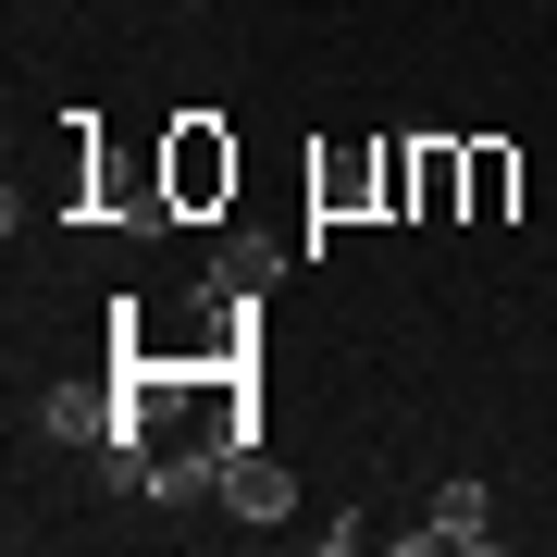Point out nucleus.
I'll return each instance as SVG.
<instances>
[{
	"label": "nucleus",
	"instance_id": "1",
	"mask_svg": "<svg viewBox=\"0 0 557 557\" xmlns=\"http://www.w3.org/2000/svg\"><path fill=\"white\" fill-rule=\"evenodd\" d=\"M161 199H174V211H223V199H236V137H223L211 112L161 124Z\"/></svg>",
	"mask_w": 557,
	"mask_h": 557
},
{
	"label": "nucleus",
	"instance_id": "2",
	"mask_svg": "<svg viewBox=\"0 0 557 557\" xmlns=\"http://www.w3.org/2000/svg\"><path fill=\"white\" fill-rule=\"evenodd\" d=\"M211 496H223V520H236V533H273V520H298V483H285V458H273V446H223Z\"/></svg>",
	"mask_w": 557,
	"mask_h": 557
},
{
	"label": "nucleus",
	"instance_id": "3",
	"mask_svg": "<svg viewBox=\"0 0 557 557\" xmlns=\"http://www.w3.org/2000/svg\"><path fill=\"white\" fill-rule=\"evenodd\" d=\"M310 211H322V223L384 211V149H335V161H310Z\"/></svg>",
	"mask_w": 557,
	"mask_h": 557
},
{
	"label": "nucleus",
	"instance_id": "4",
	"mask_svg": "<svg viewBox=\"0 0 557 557\" xmlns=\"http://www.w3.org/2000/svg\"><path fill=\"white\" fill-rule=\"evenodd\" d=\"M421 545H496V496H483V483H434V508H421L409 557H421Z\"/></svg>",
	"mask_w": 557,
	"mask_h": 557
},
{
	"label": "nucleus",
	"instance_id": "5",
	"mask_svg": "<svg viewBox=\"0 0 557 557\" xmlns=\"http://www.w3.org/2000/svg\"><path fill=\"white\" fill-rule=\"evenodd\" d=\"M38 434L50 446H112L124 434V384H112V397H100V384H62V397L38 409Z\"/></svg>",
	"mask_w": 557,
	"mask_h": 557
},
{
	"label": "nucleus",
	"instance_id": "6",
	"mask_svg": "<svg viewBox=\"0 0 557 557\" xmlns=\"http://www.w3.org/2000/svg\"><path fill=\"white\" fill-rule=\"evenodd\" d=\"M273 273H285V236H223V248H211V285H199V298H260Z\"/></svg>",
	"mask_w": 557,
	"mask_h": 557
},
{
	"label": "nucleus",
	"instance_id": "7",
	"mask_svg": "<svg viewBox=\"0 0 557 557\" xmlns=\"http://www.w3.org/2000/svg\"><path fill=\"white\" fill-rule=\"evenodd\" d=\"M458 211H471V149L421 137V223H458Z\"/></svg>",
	"mask_w": 557,
	"mask_h": 557
},
{
	"label": "nucleus",
	"instance_id": "8",
	"mask_svg": "<svg viewBox=\"0 0 557 557\" xmlns=\"http://www.w3.org/2000/svg\"><path fill=\"white\" fill-rule=\"evenodd\" d=\"M508 199H520V161H508L496 137H483V149H471V211H458V223H496Z\"/></svg>",
	"mask_w": 557,
	"mask_h": 557
}]
</instances>
